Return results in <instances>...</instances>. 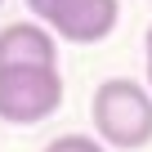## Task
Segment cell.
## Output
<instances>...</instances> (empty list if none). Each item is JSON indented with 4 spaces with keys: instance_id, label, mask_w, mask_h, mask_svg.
Returning a JSON list of instances; mask_svg holds the SVG:
<instances>
[{
    "instance_id": "obj_2",
    "label": "cell",
    "mask_w": 152,
    "mask_h": 152,
    "mask_svg": "<svg viewBox=\"0 0 152 152\" xmlns=\"http://www.w3.org/2000/svg\"><path fill=\"white\" fill-rule=\"evenodd\" d=\"M63 107L58 67H0V121L40 125Z\"/></svg>"
},
{
    "instance_id": "obj_4",
    "label": "cell",
    "mask_w": 152,
    "mask_h": 152,
    "mask_svg": "<svg viewBox=\"0 0 152 152\" xmlns=\"http://www.w3.org/2000/svg\"><path fill=\"white\" fill-rule=\"evenodd\" d=\"M0 67H58V40L36 18L0 27Z\"/></svg>"
},
{
    "instance_id": "obj_1",
    "label": "cell",
    "mask_w": 152,
    "mask_h": 152,
    "mask_svg": "<svg viewBox=\"0 0 152 152\" xmlns=\"http://www.w3.org/2000/svg\"><path fill=\"white\" fill-rule=\"evenodd\" d=\"M94 116V139L116 152H134L152 143V90L130 76H112L103 81L90 99Z\"/></svg>"
},
{
    "instance_id": "obj_7",
    "label": "cell",
    "mask_w": 152,
    "mask_h": 152,
    "mask_svg": "<svg viewBox=\"0 0 152 152\" xmlns=\"http://www.w3.org/2000/svg\"><path fill=\"white\" fill-rule=\"evenodd\" d=\"M0 5H5V0H0Z\"/></svg>"
},
{
    "instance_id": "obj_3",
    "label": "cell",
    "mask_w": 152,
    "mask_h": 152,
    "mask_svg": "<svg viewBox=\"0 0 152 152\" xmlns=\"http://www.w3.org/2000/svg\"><path fill=\"white\" fill-rule=\"evenodd\" d=\"M27 9L54 40L72 45H99L121 23V0H27Z\"/></svg>"
},
{
    "instance_id": "obj_6",
    "label": "cell",
    "mask_w": 152,
    "mask_h": 152,
    "mask_svg": "<svg viewBox=\"0 0 152 152\" xmlns=\"http://www.w3.org/2000/svg\"><path fill=\"white\" fill-rule=\"evenodd\" d=\"M143 49H148V90H152V27H148V36H143Z\"/></svg>"
},
{
    "instance_id": "obj_5",
    "label": "cell",
    "mask_w": 152,
    "mask_h": 152,
    "mask_svg": "<svg viewBox=\"0 0 152 152\" xmlns=\"http://www.w3.org/2000/svg\"><path fill=\"white\" fill-rule=\"evenodd\" d=\"M45 152H107L94 134H58L54 143H45Z\"/></svg>"
}]
</instances>
